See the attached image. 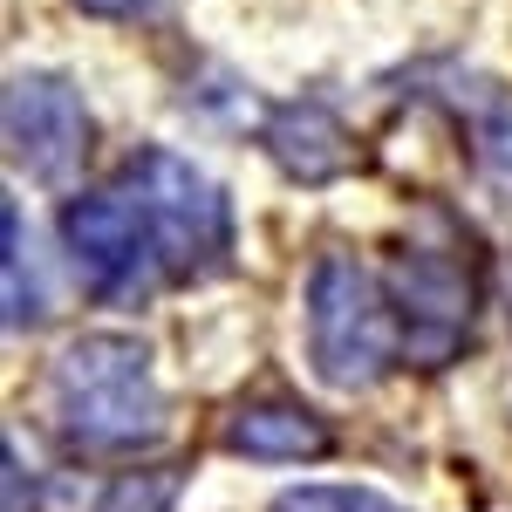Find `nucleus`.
<instances>
[{
	"mask_svg": "<svg viewBox=\"0 0 512 512\" xmlns=\"http://www.w3.org/2000/svg\"><path fill=\"white\" fill-rule=\"evenodd\" d=\"M48 424L69 437L76 451H144L164 431V390L151 349L130 342V335H82L55 355L48 369Z\"/></svg>",
	"mask_w": 512,
	"mask_h": 512,
	"instance_id": "nucleus-1",
	"label": "nucleus"
},
{
	"mask_svg": "<svg viewBox=\"0 0 512 512\" xmlns=\"http://www.w3.org/2000/svg\"><path fill=\"white\" fill-rule=\"evenodd\" d=\"M308 355L335 390H369L403 355L396 294H383V280L355 267L349 253H328L308 280Z\"/></svg>",
	"mask_w": 512,
	"mask_h": 512,
	"instance_id": "nucleus-2",
	"label": "nucleus"
},
{
	"mask_svg": "<svg viewBox=\"0 0 512 512\" xmlns=\"http://www.w3.org/2000/svg\"><path fill=\"white\" fill-rule=\"evenodd\" d=\"M62 239H69V260L76 274L103 294V301H137L151 294L158 280H171V260H164V239L151 205L137 198V185L123 178L96 198H76L62 212Z\"/></svg>",
	"mask_w": 512,
	"mask_h": 512,
	"instance_id": "nucleus-3",
	"label": "nucleus"
},
{
	"mask_svg": "<svg viewBox=\"0 0 512 512\" xmlns=\"http://www.w3.org/2000/svg\"><path fill=\"white\" fill-rule=\"evenodd\" d=\"M123 178L137 185V198L158 219L171 280H192L205 267H219V253L233 246V219H226V198H219V185L205 171H192L185 158H171V151H144Z\"/></svg>",
	"mask_w": 512,
	"mask_h": 512,
	"instance_id": "nucleus-4",
	"label": "nucleus"
},
{
	"mask_svg": "<svg viewBox=\"0 0 512 512\" xmlns=\"http://www.w3.org/2000/svg\"><path fill=\"white\" fill-rule=\"evenodd\" d=\"M89 151V110L62 76H14L7 89V158L41 185H69Z\"/></svg>",
	"mask_w": 512,
	"mask_h": 512,
	"instance_id": "nucleus-5",
	"label": "nucleus"
},
{
	"mask_svg": "<svg viewBox=\"0 0 512 512\" xmlns=\"http://www.w3.org/2000/svg\"><path fill=\"white\" fill-rule=\"evenodd\" d=\"M396 315H403V355L417 362H444L472 328V274L451 253H403L396 267Z\"/></svg>",
	"mask_w": 512,
	"mask_h": 512,
	"instance_id": "nucleus-6",
	"label": "nucleus"
},
{
	"mask_svg": "<svg viewBox=\"0 0 512 512\" xmlns=\"http://www.w3.org/2000/svg\"><path fill=\"white\" fill-rule=\"evenodd\" d=\"M233 451H246V458H321L328 424L308 417L301 403H253L233 417Z\"/></svg>",
	"mask_w": 512,
	"mask_h": 512,
	"instance_id": "nucleus-7",
	"label": "nucleus"
},
{
	"mask_svg": "<svg viewBox=\"0 0 512 512\" xmlns=\"http://www.w3.org/2000/svg\"><path fill=\"white\" fill-rule=\"evenodd\" d=\"M274 158L301 178H328V171L349 164V151H342V130H335L328 110H287L274 123Z\"/></svg>",
	"mask_w": 512,
	"mask_h": 512,
	"instance_id": "nucleus-8",
	"label": "nucleus"
},
{
	"mask_svg": "<svg viewBox=\"0 0 512 512\" xmlns=\"http://www.w3.org/2000/svg\"><path fill=\"white\" fill-rule=\"evenodd\" d=\"M274 512H403V506L369 492V485H301V492H280Z\"/></svg>",
	"mask_w": 512,
	"mask_h": 512,
	"instance_id": "nucleus-9",
	"label": "nucleus"
},
{
	"mask_svg": "<svg viewBox=\"0 0 512 512\" xmlns=\"http://www.w3.org/2000/svg\"><path fill=\"white\" fill-rule=\"evenodd\" d=\"M103 512H164V492H151V485H123Z\"/></svg>",
	"mask_w": 512,
	"mask_h": 512,
	"instance_id": "nucleus-10",
	"label": "nucleus"
},
{
	"mask_svg": "<svg viewBox=\"0 0 512 512\" xmlns=\"http://www.w3.org/2000/svg\"><path fill=\"white\" fill-rule=\"evenodd\" d=\"M89 14H110V21H130V14H151L158 0H82Z\"/></svg>",
	"mask_w": 512,
	"mask_h": 512,
	"instance_id": "nucleus-11",
	"label": "nucleus"
},
{
	"mask_svg": "<svg viewBox=\"0 0 512 512\" xmlns=\"http://www.w3.org/2000/svg\"><path fill=\"white\" fill-rule=\"evenodd\" d=\"M506 301H512V267H506Z\"/></svg>",
	"mask_w": 512,
	"mask_h": 512,
	"instance_id": "nucleus-12",
	"label": "nucleus"
}]
</instances>
